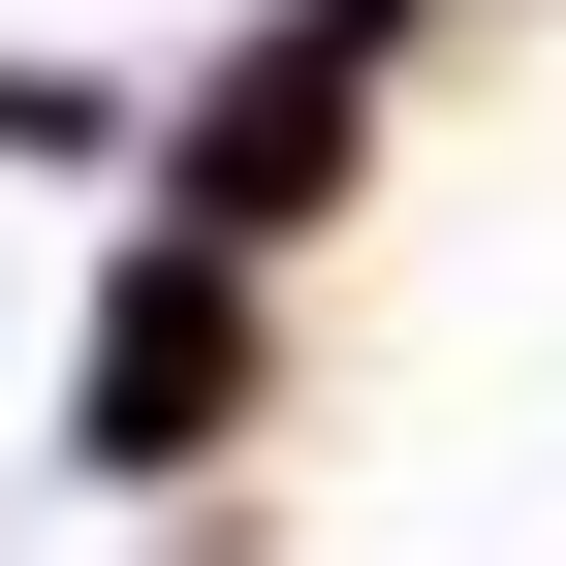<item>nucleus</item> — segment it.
<instances>
[{
  "label": "nucleus",
  "mask_w": 566,
  "mask_h": 566,
  "mask_svg": "<svg viewBox=\"0 0 566 566\" xmlns=\"http://www.w3.org/2000/svg\"><path fill=\"white\" fill-rule=\"evenodd\" d=\"M252 409H283V283H252L221 221H126L95 315H63V472H95V504H189Z\"/></svg>",
  "instance_id": "f257e3e1"
},
{
  "label": "nucleus",
  "mask_w": 566,
  "mask_h": 566,
  "mask_svg": "<svg viewBox=\"0 0 566 566\" xmlns=\"http://www.w3.org/2000/svg\"><path fill=\"white\" fill-rule=\"evenodd\" d=\"M378 95H409V0H252V32H221V63L158 95V221H221V252L346 221V158H378Z\"/></svg>",
  "instance_id": "f03ea898"
}]
</instances>
